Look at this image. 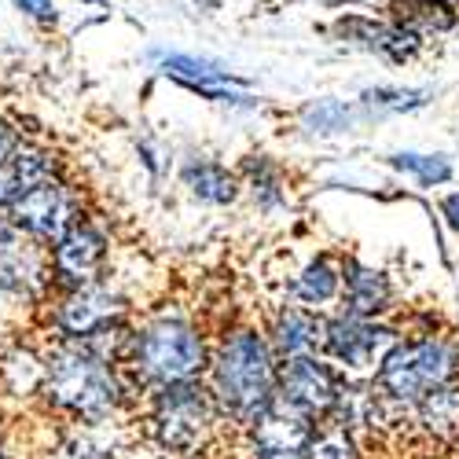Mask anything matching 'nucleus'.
<instances>
[{"label": "nucleus", "mask_w": 459, "mask_h": 459, "mask_svg": "<svg viewBox=\"0 0 459 459\" xmlns=\"http://www.w3.org/2000/svg\"><path fill=\"white\" fill-rule=\"evenodd\" d=\"M129 327L92 342L41 338L45 371L33 404L66 427H110L136 394L122 371V346Z\"/></svg>", "instance_id": "1"}, {"label": "nucleus", "mask_w": 459, "mask_h": 459, "mask_svg": "<svg viewBox=\"0 0 459 459\" xmlns=\"http://www.w3.org/2000/svg\"><path fill=\"white\" fill-rule=\"evenodd\" d=\"M206 368V342L184 316H151L140 327H129L122 346V371L140 394L166 386V382L199 378Z\"/></svg>", "instance_id": "2"}, {"label": "nucleus", "mask_w": 459, "mask_h": 459, "mask_svg": "<svg viewBox=\"0 0 459 459\" xmlns=\"http://www.w3.org/2000/svg\"><path fill=\"white\" fill-rule=\"evenodd\" d=\"M133 324V301L122 287L110 280L52 290L41 313L33 320V331L52 342H92L103 334H118Z\"/></svg>", "instance_id": "3"}, {"label": "nucleus", "mask_w": 459, "mask_h": 459, "mask_svg": "<svg viewBox=\"0 0 459 459\" xmlns=\"http://www.w3.org/2000/svg\"><path fill=\"white\" fill-rule=\"evenodd\" d=\"M273 397H276V368L269 346L254 331L232 334L213 360V401L236 423H254V415Z\"/></svg>", "instance_id": "4"}, {"label": "nucleus", "mask_w": 459, "mask_h": 459, "mask_svg": "<svg viewBox=\"0 0 459 459\" xmlns=\"http://www.w3.org/2000/svg\"><path fill=\"white\" fill-rule=\"evenodd\" d=\"M213 397L199 378L147 390V437L162 455H195L213 427Z\"/></svg>", "instance_id": "5"}, {"label": "nucleus", "mask_w": 459, "mask_h": 459, "mask_svg": "<svg viewBox=\"0 0 459 459\" xmlns=\"http://www.w3.org/2000/svg\"><path fill=\"white\" fill-rule=\"evenodd\" d=\"M0 290L8 294L15 316L33 327L41 305L52 294L48 247L22 236L12 221L0 217Z\"/></svg>", "instance_id": "6"}, {"label": "nucleus", "mask_w": 459, "mask_h": 459, "mask_svg": "<svg viewBox=\"0 0 459 459\" xmlns=\"http://www.w3.org/2000/svg\"><path fill=\"white\" fill-rule=\"evenodd\" d=\"M455 375V350L441 338H423V342H404L394 346L378 364V386L394 401L419 404L427 394L452 382Z\"/></svg>", "instance_id": "7"}, {"label": "nucleus", "mask_w": 459, "mask_h": 459, "mask_svg": "<svg viewBox=\"0 0 459 459\" xmlns=\"http://www.w3.org/2000/svg\"><path fill=\"white\" fill-rule=\"evenodd\" d=\"M48 276L52 290L85 287L110 276V232L96 213L85 210L56 243H48Z\"/></svg>", "instance_id": "8"}, {"label": "nucleus", "mask_w": 459, "mask_h": 459, "mask_svg": "<svg viewBox=\"0 0 459 459\" xmlns=\"http://www.w3.org/2000/svg\"><path fill=\"white\" fill-rule=\"evenodd\" d=\"M89 206H85L82 187L74 184L70 173H66V177H56V180H45V184H33V187L19 191V195L12 199V206H8V213H4V221H12L22 236L48 247Z\"/></svg>", "instance_id": "9"}, {"label": "nucleus", "mask_w": 459, "mask_h": 459, "mask_svg": "<svg viewBox=\"0 0 459 459\" xmlns=\"http://www.w3.org/2000/svg\"><path fill=\"white\" fill-rule=\"evenodd\" d=\"M313 415L294 408L283 397H273L254 415V452L257 459H305L313 441Z\"/></svg>", "instance_id": "10"}, {"label": "nucleus", "mask_w": 459, "mask_h": 459, "mask_svg": "<svg viewBox=\"0 0 459 459\" xmlns=\"http://www.w3.org/2000/svg\"><path fill=\"white\" fill-rule=\"evenodd\" d=\"M45 371V342L33 327L0 334V397L12 404H33Z\"/></svg>", "instance_id": "11"}, {"label": "nucleus", "mask_w": 459, "mask_h": 459, "mask_svg": "<svg viewBox=\"0 0 459 459\" xmlns=\"http://www.w3.org/2000/svg\"><path fill=\"white\" fill-rule=\"evenodd\" d=\"M283 401H290L294 408L309 411V415H324L334 408L338 397V378L327 364H320L316 357H290L283 364L280 375V394Z\"/></svg>", "instance_id": "12"}, {"label": "nucleus", "mask_w": 459, "mask_h": 459, "mask_svg": "<svg viewBox=\"0 0 459 459\" xmlns=\"http://www.w3.org/2000/svg\"><path fill=\"white\" fill-rule=\"evenodd\" d=\"M390 342H394V334L386 327L368 324V316H342L334 324H324V346L331 350V357H338L350 368L375 364Z\"/></svg>", "instance_id": "13"}, {"label": "nucleus", "mask_w": 459, "mask_h": 459, "mask_svg": "<svg viewBox=\"0 0 459 459\" xmlns=\"http://www.w3.org/2000/svg\"><path fill=\"white\" fill-rule=\"evenodd\" d=\"M8 169L15 177V187L26 191L33 184H45V180H56V177H66V159L63 151L37 140V136H22V143L15 147V155L8 159Z\"/></svg>", "instance_id": "14"}, {"label": "nucleus", "mask_w": 459, "mask_h": 459, "mask_svg": "<svg viewBox=\"0 0 459 459\" xmlns=\"http://www.w3.org/2000/svg\"><path fill=\"white\" fill-rule=\"evenodd\" d=\"M37 459H118L114 445L103 437V427H66L52 434V441L41 448Z\"/></svg>", "instance_id": "15"}, {"label": "nucleus", "mask_w": 459, "mask_h": 459, "mask_svg": "<svg viewBox=\"0 0 459 459\" xmlns=\"http://www.w3.org/2000/svg\"><path fill=\"white\" fill-rule=\"evenodd\" d=\"M180 180H184V187H187L199 203L228 206V203L236 199V177L228 173L221 162H210V159H191V162L180 169Z\"/></svg>", "instance_id": "16"}, {"label": "nucleus", "mask_w": 459, "mask_h": 459, "mask_svg": "<svg viewBox=\"0 0 459 459\" xmlns=\"http://www.w3.org/2000/svg\"><path fill=\"white\" fill-rule=\"evenodd\" d=\"M276 346L287 360L290 357H313L324 346V324L305 309H287L280 316V327H276Z\"/></svg>", "instance_id": "17"}, {"label": "nucleus", "mask_w": 459, "mask_h": 459, "mask_svg": "<svg viewBox=\"0 0 459 459\" xmlns=\"http://www.w3.org/2000/svg\"><path fill=\"white\" fill-rule=\"evenodd\" d=\"M386 301H390L386 276L375 273V269L350 264V269H346V305H350V316H375L378 309H386Z\"/></svg>", "instance_id": "18"}, {"label": "nucleus", "mask_w": 459, "mask_h": 459, "mask_svg": "<svg viewBox=\"0 0 459 459\" xmlns=\"http://www.w3.org/2000/svg\"><path fill=\"white\" fill-rule=\"evenodd\" d=\"M162 74L187 89H203V85H217V82H236L221 63L213 59H195V56H159Z\"/></svg>", "instance_id": "19"}, {"label": "nucleus", "mask_w": 459, "mask_h": 459, "mask_svg": "<svg viewBox=\"0 0 459 459\" xmlns=\"http://www.w3.org/2000/svg\"><path fill=\"white\" fill-rule=\"evenodd\" d=\"M419 415L430 434L437 437H455L459 434V386H437L434 394H427L419 401Z\"/></svg>", "instance_id": "20"}, {"label": "nucleus", "mask_w": 459, "mask_h": 459, "mask_svg": "<svg viewBox=\"0 0 459 459\" xmlns=\"http://www.w3.org/2000/svg\"><path fill=\"white\" fill-rule=\"evenodd\" d=\"M338 280H342V276L331 269L327 261H313L309 269L298 276L294 290H298V298H301L305 305H320V301H331V298L338 294Z\"/></svg>", "instance_id": "21"}, {"label": "nucleus", "mask_w": 459, "mask_h": 459, "mask_svg": "<svg viewBox=\"0 0 459 459\" xmlns=\"http://www.w3.org/2000/svg\"><path fill=\"white\" fill-rule=\"evenodd\" d=\"M305 459H357V448H353V437L346 427H327L320 437L313 434L309 448H305Z\"/></svg>", "instance_id": "22"}, {"label": "nucleus", "mask_w": 459, "mask_h": 459, "mask_svg": "<svg viewBox=\"0 0 459 459\" xmlns=\"http://www.w3.org/2000/svg\"><path fill=\"white\" fill-rule=\"evenodd\" d=\"M364 33H368V41L375 48H382L394 59H408L419 48V37L411 30H404V26H394V30H386V26H364Z\"/></svg>", "instance_id": "23"}, {"label": "nucleus", "mask_w": 459, "mask_h": 459, "mask_svg": "<svg viewBox=\"0 0 459 459\" xmlns=\"http://www.w3.org/2000/svg\"><path fill=\"white\" fill-rule=\"evenodd\" d=\"M394 166L415 173L423 184H441V180H448V173H452V166H448L445 159H434V155H397Z\"/></svg>", "instance_id": "24"}, {"label": "nucleus", "mask_w": 459, "mask_h": 459, "mask_svg": "<svg viewBox=\"0 0 459 459\" xmlns=\"http://www.w3.org/2000/svg\"><path fill=\"white\" fill-rule=\"evenodd\" d=\"M12 8H15L22 19H30L33 26H41V30H52V26H59V19H63L59 0H12Z\"/></svg>", "instance_id": "25"}, {"label": "nucleus", "mask_w": 459, "mask_h": 459, "mask_svg": "<svg viewBox=\"0 0 459 459\" xmlns=\"http://www.w3.org/2000/svg\"><path fill=\"white\" fill-rule=\"evenodd\" d=\"M371 103L378 107H394V110H404V107H419V103H427V92H401V89H375L368 92Z\"/></svg>", "instance_id": "26"}, {"label": "nucleus", "mask_w": 459, "mask_h": 459, "mask_svg": "<svg viewBox=\"0 0 459 459\" xmlns=\"http://www.w3.org/2000/svg\"><path fill=\"white\" fill-rule=\"evenodd\" d=\"M305 118L313 126H320V133H331V129H342V122H350V110L338 107V103H324V107H313Z\"/></svg>", "instance_id": "27"}, {"label": "nucleus", "mask_w": 459, "mask_h": 459, "mask_svg": "<svg viewBox=\"0 0 459 459\" xmlns=\"http://www.w3.org/2000/svg\"><path fill=\"white\" fill-rule=\"evenodd\" d=\"M22 136H26V129H22L15 118L0 114V166H4V162L15 155V147L22 143Z\"/></svg>", "instance_id": "28"}, {"label": "nucleus", "mask_w": 459, "mask_h": 459, "mask_svg": "<svg viewBox=\"0 0 459 459\" xmlns=\"http://www.w3.org/2000/svg\"><path fill=\"white\" fill-rule=\"evenodd\" d=\"M15 195H19V187H15V177H12L8 162H4V166H0V217L8 213V206H12Z\"/></svg>", "instance_id": "29"}, {"label": "nucleus", "mask_w": 459, "mask_h": 459, "mask_svg": "<svg viewBox=\"0 0 459 459\" xmlns=\"http://www.w3.org/2000/svg\"><path fill=\"white\" fill-rule=\"evenodd\" d=\"M0 459H22V452H19V445L4 434V430H0Z\"/></svg>", "instance_id": "30"}, {"label": "nucleus", "mask_w": 459, "mask_h": 459, "mask_svg": "<svg viewBox=\"0 0 459 459\" xmlns=\"http://www.w3.org/2000/svg\"><path fill=\"white\" fill-rule=\"evenodd\" d=\"M445 217H448V224L459 232V195H448L445 199Z\"/></svg>", "instance_id": "31"}]
</instances>
